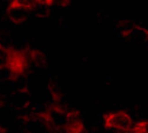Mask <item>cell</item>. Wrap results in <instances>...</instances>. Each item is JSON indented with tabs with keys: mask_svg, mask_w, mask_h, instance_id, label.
Returning <instances> with one entry per match:
<instances>
[{
	"mask_svg": "<svg viewBox=\"0 0 148 133\" xmlns=\"http://www.w3.org/2000/svg\"><path fill=\"white\" fill-rule=\"evenodd\" d=\"M3 64L7 72L8 80L11 81H16L19 78L25 77L31 66L24 48H18L15 46H7Z\"/></svg>",
	"mask_w": 148,
	"mask_h": 133,
	"instance_id": "obj_1",
	"label": "cell"
},
{
	"mask_svg": "<svg viewBox=\"0 0 148 133\" xmlns=\"http://www.w3.org/2000/svg\"><path fill=\"white\" fill-rule=\"evenodd\" d=\"M133 118L127 111H110L103 114L102 125L108 131H116V132H129L133 125Z\"/></svg>",
	"mask_w": 148,
	"mask_h": 133,
	"instance_id": "obj_2",
	"label": "cell"
},
{
	"mask_svg": "<svg viewBox=\"0 0 148 133\" xmlns=\"http://www.w3.org/2000/svg\"><path fill=\"white\" fill-rule=\"evenodd\" d=\"M65 133H86V126L80 117V112L75 108L67 110L65 113Z\"/></svg>",
	"mask_w": 148,
	"mask_h": 133,
	"instance_id": "obj_3",
	"label": "cell"
},
{
	"mask_svg": "<svg viewBox=\"0 0 148 133\" xmlns=\"http://www.w3.org/2000/svg\"><path fill=\"white\" fill-rule=\"evenodd\" d=\"M6 10L8 11H21L25 13H31L34 12L36 8L33 5L32 1H28V0H11V1L7 4Z\"/></svg>",
	"mask_w": 148,
	"mask_h": 133,
	"instance_id": "obj_4",
	"label": "cell"
},
{
	"mask_svg": "<svg viewBox=\"0 0 148 133\" xmlns=\"http://www.w3.org/2000/svg\"><path fill=\"white\" fill-rule=\"evenodd\" d=\"M24 51L27 54V58L29 60L31 65H35V66H41L44 65V63L46 61L45 54L40 48H35V47H26L24 48Z\"/></svg>",
	"mask_w": 148,
	"mask_h": 133,
	"instance_id": "obj_5",
	"label": "cell"
},
{
	"mask_svg": "<svg viewBox=\"0 0 148 133\" xmlns=\"http://www.w3.org/2000/svg\"><path fill=\"white\" fill-rule=\"evenodd\" d=\"M6 17L12 25L20 26L27 21L28 14L25 12H21V11H8V10H6Z\"/></svg>",
	"mask_w": 148,
	"mask_h": 133,
	"instance_id": "obj_6",
	"label": "cell"
},
{
	"mask_svg": "<svg viewBox=\"0 0 148 133\" xmlns=\"http://www.w3.org/2000/svg\"><path fill=\"white\" fill-rule=\"evenodd\" d=\"M33 118L40 120V121L44 124L45 128H47V130H49V131H52V130L54 128V126H55L54 118H53V116H52V113H51L49 111H47V110L40 111V112H38V113H35V116H34Z\"/></svg>",
	"mask_w": 148,
	"mask_h": 133,
	"instance_id": "obj_7",
	"label": "cell"
},
{
	"mask_svg": "<svg viewBox=\"0 0 148 133\" xmlns=\"http://www.w3.org/2000/svg\"><path fill=\"white\" fill-rule=\"evenodd\" d=\"M129 133H148V120L147 119H140L135 123H133Z\"/></svg>",
	"mask_w": 148,
	"mask_h": 133,
	"instance_id": "obj_8",
	"label": "cell"
},
{
	"mask_svg": "<svg viewBox=\"0 0 148 133\" xmlns=\"http://www.w3.org/2000/svg\"><path fill=\"white\" fill-rule=\"evenodd\" d=\"M6 51H7V46L5 44H3L0 41V61H3L4 58H5V54H6Z\"/></svg>",
	"mask_w": 148,
	"mask_h": 133,
	"instance_id": "obj_9",
	"label": "cell"
},
{
	"mask_svg": "<svg viewBox=\"0 0 148 133\" xmlns=\"http://www.w3.org/2000/svg\"><path fill=\"white\" fill-rule=\"evenodd\" d=\"M57 5L59 7H67L71 5V1L69 0H62V1H57Z\"/></svg>",
	"mask_w": 148,
	"mask_h": 133,
	"instance_id": "obj_10",
	"label": "cell"
},
{
	"mask_svg": "<svg viewBox=\"0 0 148 133\" xmlns=\"http://www.w3.org/2000/svg\"><path fill=\"white\" fill-rule=\"evenodd\" d=\"M0 133H7V130L3 126V124L0 123Z\"/></svg>",
	"mask_w": 148,
	"mask_h": 133,
	"instance_id": "obj_11",
	"label": "cell"
},
{
	"mask_svg": "<svg viewBox=\"0 0 148 133\" xmlns=\"http://www.w3.org/2000/svg\"><path fill=\"white\" fill-rule=\"evenodd\" d=\"M116 133H129V132H116Z\"/></svg>",
	"mask_w": 148,
	"mask_h": 133,
	"instance_id": "obj_12",
	"label": "cell"
},
{
	"mask_svg": "<svg viewBox=\"0 0 148 133\" xmlns=\"http://www.w3.org/2000/svg\"><path fill=\"white\" fill-rule=\"evenodd\" d=\"M26 133H31V132H26Z\"/></svg>",
	"mask_w": 148,
	"mask_h": 133,
	"instance_id": "obj_13",
	"label": "cell"
}]
</instances>
